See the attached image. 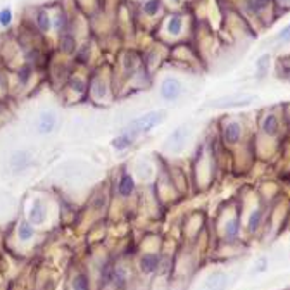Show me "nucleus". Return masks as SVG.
Here are the masks:
<instances>
[{
	"label": "nucleus",
	"mask_w": 290,
	"mask_h": 290,
	"mask_svg": "<svg viewBox=\"0 0 290 290\" xmlns=\"http://www.w3.org/2000/svg\"><path fill=\"white\" fill-rule=\"evenodd\" d=\"M164 116H166V112L161 111V109H154V111L144 112V114L131 119V121L126 125L125 130L130 131L135 138L144 137V135H149L152 130H156L157 126L164 121Z\"/></svg>",
	"instance_id": "f257e3e1"
},
{
	"label": "nucleus",
	"mask_w": 290,
	"mask_h": 290,
	"mask_svg": "<svg viewBox=\"0 0 290 290\" xmlns=\"http://www.w3.org/2000/svg\"><path fill=\"white\" fill-rule=\"evenodd\" d=\"M190 138V126L181 125L171 131L164 140V150L169 154H180L187 147V142Z\"/></svg>",
	"instance_id": "f03ea898"
},
{
	"label": "nucleus",
	"mask_w": 290,
	"mask_h": 290,
	"mask_svg": "<svg viewBox=\"0 0 290 290\" xmlns=\"http://www.w3.org/2000/svg\"><path fill=\"white\" fill-rule=\"evenodd\" d=\"M185 93V87L181 80L176 76H166L161 81L159 87V95L164 102H176L180 97Z\"/></svg>",
	"instance_id": "7ed1b4c3"
},
{
	"label": "nucleus",
	"mask_w": 290,
	"mask_h": 290,
	"mask_svg": "<svg viewBox=\"0 0 290 290\" xmlns=\"http://www.w3.org/2000/svg\"><path fill=\"white\" fill-rule=\"evenodd\" d=\"M252 102H256V95H242V93H235V95L219 97V99L213 100L209 106L216 107V109H232V107L251 106Z\"/></svg>",
	"instance_id": "20e7f679"
},
{
	"label": "nucleus",
	"mask_w": 290,
	"mask_h": 290,
	"mask_svg": "<svg viewBox=\"0 0 290 290\" xmlns=\"http://www.w3.org/2000/svg\"><path fill=\"white\" fill-rule=\"evenodd\" d=\"M221 137H223L225 145H230V147L240 144L242 137H244V126H242V123L238 121V119H230V121H226L221 130Z\"/></svg>",
	"instance_id": "39448f33"
},
{
	"label": "nucleus",
	"mask_w": 290,
	"mask_h": 290,
	"mask_svg": "<svg viewBox=\"0 0 290 290\" xmlns=\"http://www.w3.org/2000/svg\"><path fill=\"white\" fill-rule=\"evenodd\" d=\"M47 219V207L45 204L40 200V199H35L30 206V211H28V221L33 226H40L43 225Z\"/></svg>",
	"instance_id": "423d86ee"
},
{
	"label": "nucleus",
	"mask_w": 290,
	"mask_h": 290,
	"mask_svg": "<svg viewBox=\"0 0 290 290\" xmlns=\"http://www.w3.org/2000/svg\"><path fill=\"white\" fill-rule=\"evenodd\" d=\"M57 126V114L54 111H43L36 123V130L40 135H50Z\"/></svg>",
	"instance_id": "0eeeda50"
},
{
	"label": "nucleus",
	"mask_w": 290,
	"mask_h": 290,
	"mask_svg": "<svg viewBox=\"0 0 290 290\" xmlns=\"http://www.w3.org/2000/svg\"><path fill=\"white\" fill-rule=\"evenodd\" d=\"M230 278L225 271H214L207 276L206 280V289L207 290H226L228 289Z\"/></svg>",
	"instance_id": "6e6552de"
},
{
	"label": "nucleus",
	"mask_w": 290,
	"mask_h": 290,
	"mask_svg": "<svg viewBox=\"0 0 290 290\" xmlns=\"http://www.w3.org/2000/svg\"><path fill=\"white\" fill-rule=\"evenodd\" d=\"M261 131L266 137H276L280 133V119L273 112H268L263 119H261Z\"/></svg>",
	"instance_id": "1a4fd4ad"
},
{
	"label": "nucleus",
	"mask_w": 290,
	"mask_h": 290,
	"mask_svg": "<svg viewBox=\"0 0 290 290\" xmlns=\"http://www.w3.org/2000/svg\"><path fill=\"white\" fill-rule=\"evenodd\" d=\"M33 163V156L28 150H16L11 156V168L14 171H24Z\"/></svg>",
	"instance_id": "9d476101"
},
{
	"label": "nucleus",
	"mask_w": 290,
	"mask_h": 290,
	"mask_svg": "<svg viewBox=\"0 0 290 290\" xmlns=\"http://www.w3.org/2000/svg\"><path fill=\"white\" fill-rule=\"evenodd\" d=\"M135 142H137V138H135L133 135L130 133V131L123 130L121 133L118 135V137L112 138L111 145H112V149L118 150V152H125V150L130 149V147L135 144Z\"/></svg>",
	"instance_id": "9b49d317"
},
{
	"label": "nucleus",
	"mask_w": 290,
	"mask_h": 290,
	"mask_svg": "<svg viewBox=\"0 0 290 290\" xmlns=\"http://www.w3.org/2000/svg\"><path fill=\"white\" fill-rule=\"evenodd\" d=\"M109 280L116 290H126V287H128V273L123 266L112 268L111 273H109Z\"/></svg>",
	"instance_id": "f8f14e48"
},
{
	"label": "nucleus",
	"mask_w": 290,
	"mask_h": 290,
	"mask_svg": "<svg viewBox=\"0 0 290 290\" xmlns=\"http://www.w3.org/2000/svg\"><path fill=\"white\" fill-rule=\"evenodd\" d=\"M164 30L169 36H173V38L180 36L181 31H183V16L181 14H171L168 19H166Z\"/></svg>",
	"instance_id": "ddd939ff"
},
{
	"label": "nucleus",
	"mask_w": 290,
	"mask_h": 290,
	"mask_svg": "<svg viewBox=\"0 0 290 290\" xmlns=\"http://www.w3.org/2000/svg\"><path fill=\"white\" fill-rule=\"evenodd\" d=\"M135 192V178L130 173H123L118 181V194L121 197H130Z\"/></svg>",
	"instance_id": "4468645a"
},
{
	"label": "nucleus",
	"mask_w": 290,
	"mask_h": 290,
	"mask_svg": "<svg viewBox=\"0 0 290 290\" xmlns=\"http://www.w3.org/2000/svg\"><path fill=\"white\" fill-rule=\"evenodd\" d=\"M159 263H161V257L157 256V254H145V256L140 257V270L142 273H145V275H152L154 271L159 268Z\"/></svg>",
	"instance_id": "2eb2a0df"
},
{
	"label": "nucleus",
	"mask_w": 290,
	"mask_h": 290,
	"mask_svg": "<svg viewBox=\"0 0 290 290\" xmlns=\"http://www.w3.org/2000/svg\"><path fill=\"white\" fill-rule=\"evenodd\" d=\"M138 55L135 52H131V50H128V52H125V55H123V71H125V74H128V76H133L135 72H137V68H138Z\"/></svg>",
	"instance_id": "dca6fc26"
},
{
	"label": "nucleus",
	"mask_w": 290,
	"mask_h": 290,
	"mask_svg": "<svg viewBox=\"0 0 290 290\" xmlns=\"http://www.w3.org/2000/svg\"><path fill=\"white\" fill-rule=\"evenodd\" d=\"M35 23H36V26H38V30L42 31V33H49V31L52 30V18H50L49 11H45V9H40V11L36 12Z\"/></svg>",
	"instance_id": "f3484780"
},
{
	"label": "nucleus",
	"mask_w": 290,
	"mask_h": 290,
	"mask_svg": "<svg viewBox=\"0 0 290 290\" xmlns=\"http://www.w3.org/2000/svg\"><path fill=\"white\" fill-rule=\"evenodd\" d=\"M240 233V219L237 216L228 219V223L225 225V237L226 240H235Z\"/></svg>",
	"instance_id": "a211bd4d"
},
{
	"label": "nucleus",
	"mask_w": 290,
	"mask_h": 290,
	"mask_svg": "<svg viewBox=\"0 0 290 290\" xmlns=\"http://www.w3.org/2000/svg\"><path fill=\"white\" fill-rule=\"evenodd\" d=\"M270 66H271V54H263L259 55L256 61V74L257 78H264L270 71Z\"/></svg>",
	"instance_id": "6ab92c4d"
},
{
	"label": "nucleus",
	"mask_w": 290,
	"mask_h": 290,
	"mask_svg": "<svg viewBox=\"0 0 290 290\" xmlns=\"http://www.w3.org/2000/svg\"><path fill=\"white\" fill-rule=\"evenodd\" d=\"M107 92H109V90H107V85L104 80L97 78V80L92 83V95L95 100H100V102H102V100L107 97Z\"/></svg>",
	"instance_id": "aec40b11"
},
{
	"label": "nucleus",
	"mask_w": 290,
	"mask_h": 290,
	"mask_svg": "<svg viewBox=\"0 0 290 290\" xmlns=\"http://www.w3.org/2000/svg\"><path fill=\"white\" fill-rule=\"evenodd\" d=\"M142 11H144L145 16L154 18V16H157L161 11V0H145L144 5H142Z\"/></svg>",
	"instance_id": "412c9836"
},
{
	"label": "nucleus",
	"mask_w": 290,
	"mask_h": 290,
	"mask_svg": "<svg viewBox=\"0 0 290 290\" xmlns=\"http://www.w3.org/2000/svg\"><path fill=\"white\" fill-rule=\"evenodd\" d=\"M261 221H263V211L254 209L251 213V216H249V221H247L249 232H256V230L261 226Z\"/></svg>",
	"instance_id": "4be33fe9"
},
{
	"label": "nucleus",
	"mask_w": 290,
	"mask_h": 290,
	"mask_svg": "<svg viewBox=\"0 0 290 290\" xmlns=\"http://www.w3.org/2000/svg\"><path fill=\"white\" fill-rule=\"evenodd\" d=\"M18 235H19V240H21V242H28V240H31V238H33V235H35L33 225H31L30 221L21 223L19 228H18Z\"/></svg>",
	"instance_id": "5701e85b"
},
{
	"label": "nucleus",
	"mask_w": 290,
	"mask_h": 290,
	"mask_svg": "<svg viewBox=\"0 0 290 290\" xmlns=\"http://www.w3.org/2000/svg\"><path fill=\"white\" fill-rule=\"evenodd\" d=\"M271 0H247V7L251 12H254V14H259V12L266 11L268 7H270Z\"/></svg>",
	"instance_id": "b1692460"
},
{
	"label": "nucleus",
	"mask_w": 290,
	"mask_h": 290,
	"mask_svg": "<svg viewBox=\"0 0 290 290\" xmlns=\"http://www.w3.org/2000/svg\"><path fill=\"white\" fill-rule=\"evenodd\" d=\"M61 49L64 50L66 54H71L76 50V40H74V36L69 33L62 35L61 36Z\"/></svg>",
	"instance_id": "393cba45"
},
{
	"label": "nucleus",
	"mask_w": 290,
	"mask_h": 290,
	"mask_svg": "<svg viewBox=\"0 0 290 290\" xmlns=\"http://www.w3.org/2000/svg\"><path fill=\"white\" fill-rule=\"evenodd\" d=\"M72 290H90V283H88L87 275L80 273V275L74 276V280H72Z\"/></svg>",
	"instance_id": "a878e982"
},
{
	"label": "nucleus",
	"mask_w": 290,
	"mask_h": 290,
	"mask_svg": "<svg viewBox=\"0 0 290 290\" xmlns=\"http://www.w3.org/2000/svg\"><path fill=\"white\" fill-rule=\"evenodd\" d=\"M52 26L61 33L66 26H68V16H66L64 11H57V16H55V19L52 21Z\"/></svg>",
	"instance_id": "bb28decb"
},
{
	"label": "nucleus",
	"mask_w": 290,
	"mask_h": 290,
	"mask_svg": "<svg viewBox=\"0 0 290 290\" xmlns=\"http://www.w3.org/2000/svg\"><path fill=\"white\" fill-rule=\"evenodd\" d=\"M31 72H33V69H31L30 64H24L23 68L19 69V72H18V78H19V81L23 85H26L28 81H30L31 78Z\"/></svg>",
	"instance_id": "cd10ccee"
},
{
	"label": "nucleus",
	"mask_w": 290,
	"mask_h": 290,
	"mask_svg": "<svg viewBox=\"0 0 290 290\" xmlns=\"http://www.w3.org/2000/svg\"><path fill=\"white\" fill-rule=\"evenodd\" d=\"M12 23V11L9 7H4L0 11V26L7 28Z\"/></svg>",
	"instance_id": "c85d7f7f"
},
{
	"label": "nucleus",
	"mask_w": 290,
	"mask_h": 290,
	"mask_svg": "<svg viewBox=\"0 0 290 290\" xmlns=\"http://www.w3.org/2000/svg\"><path fill=\"white\" fill-rule=\"evenodd\" d=\"M276 42L278 43H289L290 42V24H287L283 30H280V33L276 35Z\"/></svg>",
	"instance_id": "c756f323"
},
{
	"label": "nucleus",
	"mask_w": 290,
	"mask_h": 290,
	"mask_svg": "<svg viewBox=\"0 0 290 290\" xmlns=\"http://www.w3.org/2000/svg\"><path fill=\"white\" fill-rule=\"evenodd\" d=\"M266 268H268V259L266 257H259L254 263V266H252V273H263V271H266Z\"/></svg>",
	"instance_id": "7c9ffc66"
},
{
	"label": "nucleus",
	"mask_w": 290,
	"mask_h": 290,
	"mask_svg": "<svg viewBox=\"0 0 290 290\" xmlns=\"http://www.w3.org/2000/svg\"><path fill=\"white\" fill-rule=\"evenodd\" d=\"M71 87H72V90H76V92H80V93L87 90V83H85L83 80H80V78H72Z\"/></svg>",
	"instance_id": "2f4dec72"
},
{
	"label": "nucleus",
	"mask_w": 290,
	"mask_h": 290,
	"mask_svg": "<svg viewBox=\"0 0 290 290\" xmlns=\"http://www.w3.org/2000/svg\"><path fill=\"white\" fill-rule=\"evenodd\" d=\"M282 68H283V78L290 80V57L285 59V61L282 59Z\"/></svg>",
	"instance_id": "473e14b6"
},
{
	"label": "nucleus",
	"mask_w": 290,
	"mask_h": 290,
	"mask_svg": "<svg viewBox=\"0 0 290 290\" xmlns=\"http://www.w3.org/2000/svg\"><path fill=\"white\" fill-rule=\"evenodd\" d=\"M183 2V0H169V4H173V5H180Z\"/></svg>",
	"instance_id": "72a5a7b5"
},
{
	"label": "nucleus",
	"mask_w": 290,
	"mask_h": 290,
	"mask_svg": "<svg viewBox=\"0 0 290 290\" xmlns=\"http://www.w3.org/2000/svg\"><path fill=\"white\" fill-rule=\"evenodd\" d=\"M280 5H290V0H278Z\"/></svg>",
	"instance_id": "f704fd0d"
},
{
	"label": "nucleus",
	"mask_w": 290,
	"mask_h": 290,
	"mask_svg": "<svg viewBox=\"0 0 290 290\" xmlns=\"http://www.w3.org/2000/svg\"><path fill=\"white\" fill-rule=\"evenodd\" d=\"M4 85V76H2V72H0V87Z\"/></svg>",
	"instance_id": "c9c22d12"
}]
</instances>
